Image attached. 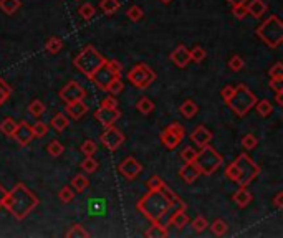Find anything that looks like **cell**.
Returning a JSON list of instances; mask_svg holds the SVG:
<instances>
[{"instance_id":"1","label":"cell","mask_w":283,"mask_h":238,"mask_svg":"<svg viewBox=\"0 0 283 238\" xmlns=\"http://www.w3.org/2000/svg\"><path fill=\"white\" fill-rule=\"evenodd\" d=\"M137 210L148 220L161 223L162 227H169L171 215L178 210H186V204L164 182L157 190H149L137 202Z\"/></svg>"},{"instance_id":"2","label":"cell","mask_w":283,"mask_h":238,"mask_svg":"<svg viewBox=\"0 0 283 238\" xmlns=\"http://www.w3.org/2000/svg\"><path fill=\"white\" fill-rule=\"evenodd\" d=\"M39 197L25 184H17L10 192H5V197L2 200V207L7 209L17 220L27 218L39 207Z\"/></svg>"},{"instance_id":"3","label":"cell","mask_w":283,"mask_h":238,"mask_svg":"<svg viewBox=\"0 0 283 238\" xmlns=\"http://www.w3.org/2000/svg\"><path fill=\"white\" fill-rule=\"evenodd\" d=\"M259 174H260V167L252 161L249 154L237 155V159L225 169L227 179H230L232 182H235L238 187H247L259 177Z\"/></svg>"},{"instance_id":"4","label":"cell","mask_w":283,"mask_h":238,"mask_svg":"<svg viewBox=\"0 0 283 238\" xmlns=\"http://www.w3.org/2000/svg\"><path fill=\"white\" fill-rule=\"evenodd\" d=\"M104 63H106V58L93 45L85 47L73 60L75 68L88 78H91Z\"/></svg>"},{"instance_id":"5","label":"cell","mask_w":283,"mask_h":238,"mask_svg":"<svg viewBox=\"0 0 283 238\" xmlns=\"http://www.w3.org/2000/svg\"><path fill=\"white\" fill-rule=\"evenodd\" d=\"M255 35L270 48H278L283 43V22L278 15H270L259 28Z\"/></svg>"},{"instance_id":"6","label":"cell","mask_w":283,"mask_h":238,"mask_svg":"<svg viewBox=\"0 0 283 238\" xmlns=\"http://www.w3.org/2000/svg\"><path fill=\"white\" fill-rule=\"evenodd\" d=\"M255 103H257V96L254 93H252L245 85H237L234 95H232V98L225 104H227L238 117H243L249 114V111L254 108Z\"/></svg>"},{"instance_id":"7","label":"cell","mask_w":283,"mask_h":238,"mask_svg":"<svg viewBox=\"0 0 283 238\" xmlns=\"http://www.w3.org/2000/svg\"><path fill=\"white\" fill-rule=\"evenodd\" d=\"M194 164L197 166L200 174L212 175L224 164V157L210 146V144H207V146L200 147V151H197V157L194 161Z\"/></svg>"},{"instance_id":"8","label":"cell","mask_w":283,"mask_h":238,"mask_svg":"<svg viewBox=\"0 0 283 238\" xmlns=\"http://www.w3.org/2000/svg\"><path fill=\"white\" fill-rule=\"evenodd\" d=\"M157 78L156 71L146 63H137L128 71V81L137 90H146Z\"/></svg>"},{"instance_id":"9","label":"cell","mask_w":283,"mask_h":238,"mask_svg":"<svg viewBox=\"0 0 283 238\" xmlns=\"http://www.w3.org/2000/svg\"><path fill=\"white\" fill-rule=\"evenodd\" d=\"M184 137H186L184 126L179 124L178 121H174L161 133V142L166 149H169V151H174V149H178L181 146Z\"/></svg>"},{"instance_id":"10","label":"cell","mask_w":283,"mask_h":238,"mask_svg":"<svg viewBox=\"0 0 283 238\" xmlns=\"http://www.w3.org/2000/svg\"><path fill=\"white\" fill-rule=\"evenodd\" d=\"M101 142H103V146L108 149V151L111 152H115L118 151L119 147L123 146V142H124V134L119 131L118 128L115 126H108V128H104V131L101 133Z\"/></svg>"},{"instance_id":"11","label":"cell","mask_w":283,"mask_h":238,"mask_svg":"<svg viewBox=\"0 0 283 238\" xmlns=\"http://www.w3.org/2000/svg\"><path fill=\"white\" fill-rule=\"evenodd\" d=\"M60 98L66 104L73 101H81V99L86 98V90L78 83V81H68V83L60 90Z\"/></svg>"},{"instance_id":"12","label":"cell","mask_w":283,"mask_h":238,"mask_svg":"<svg viewBox=\"0 0 283 238\" xmlns=\"http://www.w3.org/2000/svg\"><path fill=\"white\" fill-rule=\"evenodd\" d=\"M119 174L123 175L126 180H134L139 177V174L143 172V164L133 155H128L121 161V164L118 166Z\"/></svg>"},{"instance_id":"13","label":"cell","mask_w":283,"mask_h":238,"mask_svg":"<svg viewBox=\"0 0 283 238\" xmlns=\"http://www.w3.org/2000/svg\"><path fill=\"white\" fill-rule=\"evenodd\" d=\"M121 117V111L118 108H106V106H99V108L94 111V119L101 124V126H115V123Z\"/></svg>"},{"instance_id":"14","label":"cell","mask_w":283,"mask_h":238,"mask_svg":"<svg viewBox=\"0 0 283 238\" xmlns=\"http://www.w3.org/2000/svg\"><path fill=\"white\" fill-rule=\"evenodd\" d=\"M12 139H15L18 146H22V147L28 146V144L35 139V137H33V131H31V126L25 123V121L18 123V126H17L15 133H14V137H12Z\"/></svg>"},{"instance_id":"15","label":"cell","mask_w":283,"mask_h":238,"mask_svg":"<svg viewBox=\"0 0 283 238\" xmlns=\"http://www.w3.org/2000/svg\"><path fill=\"white\" fill-rule=\"evenodd\" d=\"M116 76H119V74H116L115 71H111V70H110V66L104 63V65L96 71V73L93 74V76H91L90 80H91L93 83L99 88V90H103V91H104L106 85H108L110 81H111L113 78H116Z\"/></svg>"},{"instance_id":"16","label":"cell","mask_w":283,"mask_h":238,"mask_svg":"<svg viewBox=\"0 0 283 238\" xmlns=\"http://www.w3.org/2000/svg\"><path fill=\"white\" fill-rule=\"evenodd\" d=\"M171 61L178 68H186L189 63H191V52H189V50L184 45H179L178 48L172 50Z\"/></svg>"},{"instance_id":"17","label":"cell","mask_w":283,"mask_h":238,"mask_svg":"<svg viewBox=\"0 0 283 238\" xmlns=\"http://www.w3.org/2000/svg\"><path fill=\"white\" fill-rule=\"evenodd\" d=\"M179 175L186 184H194L202 174L199 172V169L194 162H184V166L179 169Z\"/></svg>"},{"instance_id":"18","label":"cell","mask_w":283,"mask_h":238,"mask_svg":"<svg viewBox=\"0 0 283 238\" xmlns=\"http://www.w3.org/2000/svg\"><path fill=\"white\" fill-rule=\"evenodd\" d=\"M212 137H214L212 133L205 126H197L196 129L192 131L191 141L196 144L197 147H204V146H207V144H210Z\"/></svg>"},{"instance_id":"19","label":"cell","mask_w":283,"mask_h":238,"mask_svg":"<svg viewBox=\"0 0 283 238\" xmlns=\"http://www.w3.org/2000/svg\"><path fill=\"white\" fill-rule=\"evenodd\" d=\"M88 112V106L86 103L81 99V101H73V103H68L66 108H65V114L68 117H72L73 121H78V119H81L85 114Z\"/></svg>"},{"instance_id":"20","label":"cell","mask_w":283,"mask_h":238,"mask_svg":"<svg viewBox=\"0 0 283 238\" xmlns=\"http://www.w3.org/2000/svg\"><path fill=\"white\" fill-rule=\"evenodd\" d=\"M245 5H247V14L254 18H260L267 12V4L263 0H250Z\"/></svg>"},{"instance_id":"21","label":"cell","mask_w":283,"mask_h":238,"mask_svg":"<svg viewBox=\"0 0 283 238\" xmlns=\"http://www.w3.org/2000/svg\"><path fill=\"white\" fill-rule=\"evenodd\" d=\"M50 126H52L56 133H63L68 126H70V117H68L65 112H56L50 121Z\"/></svg>"},{"instance_id":"22","label":"cell","mask_w":283,"mask_h":238,"mask_svg":"<svg viewBox=\"0 0 283 238\" xmlns=\"http://www.w3.org/2000/svg\"><path fill=\"white\" fill-rule=\"evenodd\" d=\"M179 111L186 119H192L199 112V106L196 104L194 99H186V101H182V104L179 106Z\"/></svg>"},{"instance_id":"23","label":"cell","mask_w":283,"mask_h":238,"mask_svg":"<svg viewBox=\"0 0 283 238\" xmlns=\"http://www.w3.org/2000/svg\"><path fill=\"white\" fill-rule=\"evenodd\" d=\"M232 200L237 204V207H240V209H245L250 202H252V193L247 190V187H240L235 193L234 197H232Z\"/></svg>"},{"instance_id":"24","label":"cell","mask_w":283,"mask_h":238,"mask_svg":"<svg viewBox=\"0 0 283 238\" xmlns=\"http://www.w3.org/2000/svg\"><path fill=\"white\" fill-rule=\"evenodd\" d=\"M189 222V217L186 214V210H178V212H174V214L171 215V218H169V225L171 227H175L178 230H182L187 225Z\"/></svg>"},{"instance_id":"25","label":"cell","mask_w":283,"mask_h":238,"mask_svg":"<svg viewBox=\"0 0 283 238\" xmlns=\"http://www.w3.org/2000/svg\"><path fill=\"white\" fill-rule=\"evenodd\" d=\"M72 187H73L75 192L83 193L88 189V187H90V180H88V177H86L85 174H77L72 179Z\"/></svg>"},{"instance_id":"26","label":"cell","mask_w":283,"mask_h":238,"mask_svg":"<svg viewBox=\"0 0 283 238\" xmlns=\"http://www.w3.org/2000/svg\"><path fill=\"white\" fill-rule=\"evenodd\" d=\"M144 235L151 236V238H166L169 235V231H167V227H162L161 223L153 222V225L146 230V233Z\"/></svg>"},{"instance_id":"27","label":"cell","mask_w":283,"mask_h":238,"mask_svg":"<svg viewBox=\"0 0 283 238\" xmlns=\"http://www.w3.org/2000/svg\"><path fill=\"white\" fill-rule=\"evenodd\" d=\"M119 5H121L119 0H101V2H99V9H101L104 15L111 17L119 10Z\"/></svg>"},{"instance_id":"28","label":"cell","mask_w":283,"mask_h":238,"mask_svg":"<svg viewBox=\"0 0 283 238\" xmlns=\"http://www.w3.org/2000/svg\"><path fill=\"white\" fill-rule=\"evenodd\" d=\"M18 126V123L15 121V119H12V117H5L2 123H0V133L5 134L7 137H14V133H15V129Z\"/></svg>"},{"instance_id":"29","label":"cell","mask_w":283,"mask_h":238,"mask_svg":"<svg viewBox=\"0 0 283 238\" xmlns=\"http://www.w3.org/2000/svg\"><path fill=\"white\" fill-rule=\"evenodd\" d=\"M20 7H22L20 0H0V9H2L5 15H14Z\"/></svg>"},{"instance_id":"30","label":"cell","mask_w":283,"mask_h":238,"mask_svg":"<svg viewBox=\"0 0 283 238\" xmlns=\"http://www.w3.org/2000/svg\"><path fill=\"white\" fill-rule=\"evenodd\" d=\"M124 90V83H123V80H121V76H116V78H113L108 85H106V88H104V91L108 93V95H113V96H116V95H119V93H121Z\"/></svg>"},{"instance_id":"31","label":"cell","mask_w":283,"mask_h":238,"mask_svg":"<svg viewBox=\"0 0 283 238\" xmlns=\"http://www.w3.org/2000/svg\"><path fill=\"white\" fill-rule=\"evenodd\" d=\"M209 228L216 236H224L229 231V225L225 223V220H222V218H216V220L209 225Z\"/></svg>"},{"instance_id":"32","label":"cell","mask_w":283,"mask_h":238,"mask_svg":"<svg viewBox=\"0 0 283 238\" xmlns=\"http://www.w3.org/2000/svg\"><path fill=\"white\" fill-rule=\"evenodd\" d=\"M63 48V42L58 38V36H50L45 43V50L50 55H58Z\"/></svg>"},{"instance_id":"33","label":"cell","mask_w":283,"mask_h":238,"mask_svg":"<svg viewBox=\"0 0 283 238\" xmlns=\"http://www.w3.org/2000/svg\"><path fill=\"white\" fill-rule=\"evenodd\" d=\"M254 108L262 117H268L273 112V104L268 101V99H262V101H257Z\"/></svg>"},{"instance_id":"34","label":"cell","mask_w":283,"mask_h":238,"mask_svg":"<svg viewBox=\"0 0 283 238\" xmlns=\"http://www.w3.org/2000/svg\"><path fill=\"white\" fill-rule=\"evenodd\" d=\"M66 236L68 238H88L90 236V231H88L83 225L80 223H73L72 228L66 231Z\"/></svg>"},{"instance_id":"35","label":"cell","mask_w":283,"mask_h":238,"mask_svg":"<svg viewBox=\"0 0 283 238\" xmlns=\"http://www.w3.org/2000/svg\"><path fill=\"white\" fill-rule=\"evenodd\" d=\"M136 108H137V111L141 112V114H144V116H148V114H151V112L154 111V103L151 101L149 98H146V96H143L139 101L136 103Z\"/></svg>"},{"instance_id":"36","label":"cell","mask_w":283,"mask_h":238,"mask_svg":"<svg viewBox=\"0 0 283 238\" xmlns=\"http://www.w3.org/2000/svg\"><path fill=\"white\" fill-rule=\"evenodd\" d=\"M80 167L83 169V171H85L86 174H93V172L98 171L99 164H98V161L93 157V155H85V161L81 162Z\"/></svg>"},{"instance_id":"37","label":"cell","mask_w":283,"mask_h":238,"mask_svg":"<svg viewBox=\"0 0 283 238\" xmlns=\"http://www.w3.org/2000/svg\"><path fill=\"white\" fill-rule=\"evenodd\" d=\"M45 111H47L45 104H43L40 99H33V101L28 104V112L31 116H35V117L43 116V114H45Z\"/></svg>"},{"instance_id":"38","label":"cell","mask_w":283,"mask_h":238,"mask_svg":"<svg viewBox=\"0 0 283 238\" xmlns=\"http://www.w3.org/2000/svg\"><path fill=\"white\" fill-rule=\"evenodd\" d=\"M75 193L77 192L73 190V187L65 185V187H61L60 192H58V200H61L63 204H72L75 200Z\"/></svg>"},{"instance_id":"39","label":"cell","mask_w":283,"mask_h":238,"mask_svg":"<svg viewBox=\"0 0 283 238\" xmlns=\"http://www.w3.org/2000/svg\"><path fill=\"white\" fill-rule=\"evenodd\" d=\"M205 228H209V222H207V218L202 217V215H197L192 220V230L196 231V233H204Z\"/></svg>"},{"instance_id":"40","label":"cell","mask_w":283,"mask_h":238,"mask_svg":"<svg viewBox=\"0 0 283 238\" xmlns=\"http://www.w3.org/2000/svg\"><path fill=\"white\" fill-rule=\"evenodd\" d=\"M47 151L52 157H60V155L65 152V147H63V144L60 141H52L47 146Z\"/></svg>"},{"instance_id":"41","label":"cell","mask_w":283,"mask_h":238,"mask_svg":"<svg viewBox=\"0 0 283 238\" xmlns=\"http://www.w3.org/2000/svg\"><path fill=\"white\" fill-rule=\"evenodd\" d=\"M48 129H50L48 124L42 123V121L35 123L33 126H31V131H33V137H37V139H42V137L48 136Z\"/></svg>"},{"instance_id":"42","label":"cell","mask_w":283,"mask_h":238,"mask_svg":"<svg viewBox=\"0 0 283 238\" xmlns=\"http://www.w3.org/2000/svg\"><path fill=\"white\" fill-rule=\"evenodd\" d=\"M78 14L81 15V18H83V20H91V18L96 15V9L93 7L91 4H83L80 7V10H78Z\"/></svg>"},{"instance_id":"43","label":"cell","mask_w":283,"mask_h":238,"mask_svg":"<svg viewBox=\"0 0 283 238\" xmlns=\"http://www.w3.org/2000/svg\"><path fill=\"white\" fill-rule=\"evenodd\" d=\"M205 58H207V52L202 47L197 45L191 50V61H194V63H202Z\"/></svg>"},{"instance_id":"44","label":"cell","mask_w":283,"mask_h":238,"mask_svg":"<svg viewBox=\"0 0 283 238\" xmlns=\"http://www.w3.org/2000/svg\"><path fill=\"white\" fill-rule=\"evenodd\" d=\"M257 146H259V139L254 134H245L242 137V147L245 151H254Z\"/></svg>"},{"instance_id":"45","label":"cell","mask_w":283,"mask_h":238,"mask_svg":"<svg viewBox=\"0 0 283 238\" xmlns=\"http://www.w3.org/2000/svg\"><path fill=\"white\" fill-rule=\"evenodd\" d=\"M126 15H128V18L131 22H139L143 20V17H144V12L141 7H137V5H133V7H129L128 12H126Z\"/></svg>"},{"instance_id":"46","label":"cell","mask_w":283,"mask_h":238,"mask_svg":"<svg viewBox=\"0 0 283 238\" xmlns=\"http://www.w3.org/2000/svg\"><path fill=\"white\" fill-rule=\"evenodd\" d=\"M12 95V88L5 80L0 78V104H4Z\"/></svg>"},{"instance_id":"47","label":"cell","mask_w":283,"mask_h":238,"mask_svg":"<svg viewBox=\"0 0 283 238\" xmlns=\"http://www.w3.org/2000/svg\"><path fill=\"white\" fill-rule=\"evenodd\" d=\"M197 157V149L196 147H191V146H187L184 147L181 151V159L184 161V162H194Z\"/></svg>"},{"instance_id":"48","label":"cell","mask_w":283,"mask_h":238,"mask_svg":"<svg viewBox=\"0 0 283 238\" xmlns=\"http://www.w3.org/2000/svg\"><path fill=\"white\" fill-rule=\"evenodd\" d=\"M243 66H245V61H243L242 56L234 55V56H232V58L229 60V68H230L232 71H235V73L242 71V70H243Z\"/></svg>"},{"instance_id":"49","label":"cell","mask_w":283,"mask_h":238,"mask_svg":"<svg viewBox=\"0 0 283 238\" xmlns=\"http://www.w3.org/2000/svg\"><path fill=\"white\" fill-rule=\"evenodd\" d=\"M81 152H83L85 155H94L98 151V146H96V142L91 141V139H86L83 144H81Z\"/></svg>"},{"instance_id":"50","label":"cell","mask_w":283,"mask_h":238,"mask_svg":"<svg viewBox=\"0 0 283 238\" xmlns=\"http://www.w3.org/2000/svg\"><path fill=\"white\" fill-rule=\"evenodd\" d=\"M232 15H234L237 20H243L245 17H247V5H235V7H232Z\"/></svg>"},{"instance_id":"51","label":"cell","mask_w":283,"mask_h":238,"mask_svg":"<svg viewBox=\"0 0 283 238\" xmlns=\"http://www.w3.org/2000/svg\"><path fill=\"white\" fill-rule=\"evenodd\" d=\"M162 184H164V180H162L159 175H153L151 179H148L146 187H148V190H157Z\"/></svg>"},{"instance_id":"52","label":"cell","mask_w":283,"mask_h":238,"mask_svg":"<svg viewBox=\"0 0 283 238\" xmlns=\"http://www.w3.org/2000/svg\"><path fill=\"white\" fill-rule=\"evenodd\" d=\"M270 78H283V63L278 61V63H275L272 68L268 70Z\"/></svg>"},{"instance_id":"53","label":"cell","mask_w":283,"mask_h":238,"mask_svg":"<svg viewBox=\"0 0 283 238\" xmlns=\"http://www.w3.org/2000/svg\"><path fill=\"white\" fill-rule=\"evenodd\" d=\"M268 86H270V90H273L275 93L283 91V78H270Z\"/></svg>"},{"instance_id":"54","label":"cell","mask_w":283,"mask_h":238,"mask_svg":"<svg viewBox=\"0 0 283 238\" xmlns=\"http://www.w3.org/2000/svg\"><path fill=\"white\" fill-rule=\"evenodd\" d=\"M99 106H106V108H118V99H116V96L108 95L106 98H103V101Z\"/></svg>"},{"instance_id":"55","label":"cell","mask_w":283,"mask_h":238,"mask_svg":"<svg viewBox=\"0 0 283 238\" xmlns=\"http://www.w3.org/2000/svg\"><path fill=\"white\" fill-rule=\"evenodd\" d=\"M234 91H235V86L227 85V86H224V88H222V91H220V95H222V99H224L225 103H227L229 99L232 98V95H234Z\"/></svg>"},{"instance_id":"56","label":"cell","mask_w":283,"mask_h":238,"mask_svg":"<svg viewBox=\"0 0 283 238\" xmlns=\"http://www.w3.org/2000/svg\"><path fill=\"white\" fill-rule=\"evenodd\" d=\"M273 205H275V209H283V192H278L275 195V199H273Z\"/></svg>"},{"instance_id":"57","label":"cell","mask_w":283,"mask_h":238,"mask_svg":"<svg viewBox=\"0 0 283 238\" xmlns=\"http://www.w3.org/2000/svg\"><path fill=\"white\" fill-rule=\"evenodd\" d=\"M247 2H249V0H227V4L230 5V7H235V5H243Z\"/></svg>"},{"instance_id":"58","label":"cell","mask_w":283,"mask_h":238,"mask_svg":"<svg viewBox=\"0 0 283 238\" xmlns=\"http://www.w3.org/2000/svg\"><path fill=\"white\" fill-rule=\"evenodd\" d=\"M283 91H278V93H275V98H276V104L278 106H283Z\"/></svg>"},{"instance_id":"59","label":"cell","mask_w":283,"mask_h":238,"mask_svg":"<svg viewBox=\"0 0 283 238\" xmlns=\"http://www.w3.org/2000/svg\"><path fill=\"white\" fill-rule=\"evenodd\" d=\"M5 197V190L2 189V185H0V207H2V200Z\"/></svg>"},{"instance_id":"60","label":"cell","mask_w":283,"mask_h":238,"mask_svg":"<svg viewBox=\"0 0 283 238\" xmlns=\"http://www.w3.org/2000/svg\"><path fill=\"white\" fill-rule=\"evenodd\" d=\"M161 2H162V4H171L172 0H161Z\"/></svg>"},{"instance_id":"61","label":"cell","mask_w":283,"mask_h":238,"mask_svg":"<svg viewBox=\"0 0 283 238\" xmlns=\"http://www.w3.org/2000/svg\"><path fill=\"white\" fill-rule=\"evenodd\" d=\"M0 106H2V104H0Z\"/></svg>"}]
</instances>
